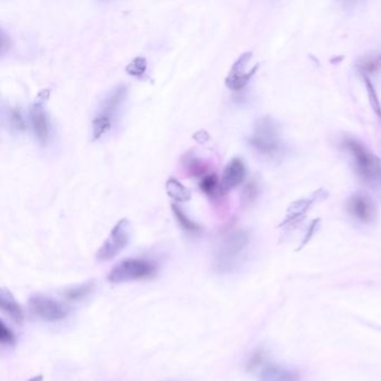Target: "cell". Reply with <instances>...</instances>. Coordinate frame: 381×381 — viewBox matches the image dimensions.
I'll return each instance as SVG.
<instances>
[{"instance_id":"d6986e66","label":"cell","mask_w":381,"mask_h":381,"mask_svg":"<svg viewBox=\"0 0 381 381\" xmlns=\"http://www.w3.org/2000/svg\"><path fill=\"white\" fill-rule=\"evenodd\" d=\"M365 89H367L368 99H369V103H370L371 109L373 112L381 120V103L379 101L378 95H377L376 90L373 87V84L371 83L370 80L365 76Z\"/></svg>"},{"instance_id":"ffe728a7","label":"cell","mask_w":381,"mask_h":381,"mask_svg":"<svg viewBox=\"0 0 381 381\" xmlns=\"http://www.w3.org/2000/svg\"><path fill=\"white\" fill-rule=\"evenodd\" d=\"M92 290H93V283H84V284L78 285V286L72 287L71 290L66 291L65 296L71 301L81 300V298H85Z\"/></svg>"},{"instance_id":"2e32d148","label":"cell","mask_w":381,"mask_h":381,"mask_svg":"<svg viewBox=\"0 0 381 381\" xmlns=\"http://www.w3.org/2000/svg\"><path fill=\"white\" fill-rule=\"evenodd\" d=\"M357 66L365 74H377L381 72V53L379 52L367 53L360 57Z\"/></svg>"},{"instance_id":"5b68a950","label":"cell","mask_w":381,"mask_h":381,"mask_svg":"<svg viewBox=\"0 0 381 381\" xmlns=\"http://www.w3.org/2000/svg\"><path fill=\"white\" fill-rule=\"evenodd\" d=\"M155 264L140 258H126L113 266L108 275L111 283L132 282L138 279H148L156 274Z\"/></svg>"},{"instance_id":"8fae6325","label":"cell","mask_w":381,"mask_h":381,"mask_svg":"<svg viewBox=\"0 0 381 381\" xmlns=\"http://www.w3.org/2000/svg\"><path fill=\"white\" fill-rule=\"evenodd\" d=\"M246 167L239 158L231 159L224 169L223 177L220 180L219 188L223 193H229L244 181Z\"/></svg>"},{"instance_id":"603a6c76","label":"cell","mask_w":381,"mask_h":381,"mask_svg":"<svg viewBox=\"0 0 381 381\" xmlns=\"http://www.w3.org/2000/svg\"><path fill=\"white\" fill-rule=\"evenodd\" d=\"M0 344L3 346H11L15 344L14 333L3 321L0 322Z\"/></svg>"},{"instance_id":"6da1fadb","label":"cell","mask_w":381,"mask_h":381,"mask_svg":"<svg viewBox=\"0 0 381 381\" xmlns=\"http://www.w3.org/2000/svg\"><path fill=\"white\" fill-rule=\"evenodd\" d=\"M250 245V236L245 231H235L227 234L218 245L214 266L219 273H229L241 262Z\"/></svg>"},{"instance_id":"52a82bcc","label":"cell","mask_w":381,"mask_h":381,"mask_svg":"<svg viewBox=\"0 0 381 381\" xmlns=\"http://www.w3.org/2000/svg\"><path fill=\"white\" fill-rule=\"evenodd\" d=\"M28 306L35 317L47 322H56L64 320L70 313V308L66 304L43 294H34L30 296Z\"/></svg>"},{"instance_id":"5bb4252c","label":"cell","mask_w":381,"mask_h":381,"mask_svg":"<svg viewBox=\"0 0 381 381\" xmlns=\"http://www.w3.org/2000/svg\"><path fill=\"white\" fill-rule=\"evenodd\" d=\"M260 381H298V375L282 365H269L260 373Z\"/></svg>"},{"instance_id":"ba28073f","label":"cell","mask_w":381,"mask_h":381,"mask_svg":"<svg viewBox=\"0 0 381 381\" xmlns=\"http://www.w3.org/2000/svg\"><path fill=\"white\" fill-rule=\"evenodd\" d=\"M346 210L360 223H373L377 216L376 204L367 193L358 191L346 202Z\"/></svg>"},{"instance_id":"7402d4cb","label":"cell","mask_w":381,"mask_h":381,"mask_svg":"<svg viewBox=\"0 0 381 381\" xmlns=\"http://www.w3.org/2000/svg\"><path fill=\"white\" fill-rule=\"evenodd\" d=\"M145 71H147V61L143 57H137L126 68V72L129 73L130 75L133 76L143 75Z\"/></svg>"},{"instance_id":"277c9868","label":"cell","mask_w":381,"mask_h":381,"mask_svg":"<svg viewBox=\"0 0 381 381\" xmlns=\"http://www.w3.org/2000/svg\"><path fill=\"white\" fill-rule=\"evenodd\" d=\"M250 143L253 148L262 155L265 156L277 155L282 148L279 124L270 116L258 119L254 126Z\"/></svg>"},{"instance_id":"44dd1931","label":"cell","mask_w":381,"mask_h":381,"mask_svg":"<svg viewBox=\"0 0 381 381\" xmlns=\"http://www.w3.org/2000/svg\"><path fill=\"white\" fill-rule=\"evenodd\" d=\"M220 183H218L217 177L215 175L205 176L199 183V187L207 195H212V193H215Z\"/></svg>"},{"instance_id":"9c48e42d","label":"cell","mask_w":381,"mask_h":381,"mask_svg":"<svg viewBox=\"0 0 381 381\" xmlns=\"http://www.w3.org/2000/svg\"><path fill=\"white\" fill-rule=\"evenodd\" d=\"M252 52H246L241 55L236 62L231 66V72L226 78V86L233 91H239L248 84L250 78L255 74L258 68V64L253 66L250 70H247V66L252 59Z\"/></svg>"},{"instance_id":"cb8c5ba5","label":"cell","mask_w":381,"mask_h":381,"mask_svg":"<svg viewBox=\"0 0 381 381\" xmlns=\"http://www.w3.org/2000/svg\"><path fill=\"white\" fill-rule=\"evenodd\" d=\"M28 381H43V376L42 375H38V376L32 377Z\"/></svg>"},{"instance_id":"e0dca14e","label":"cell","mask_w":381,"mask_h":381,"mask_svg":"<svg viewBox=\"0 0 381 381\" xmlns=\"http://www.w3.org/2000/svg\"><path fill=\"white\" fill-rule=\"evenodd\" d=\"M172 212L175 214L178 223L185 231H189V233H196V231H199V226L195 222H193L188 216L186 215L185 212L177 205H172Z\"/></svg>"},{"instance_id":"3957f363","label":"cell","mask_w":381,"mask_h":381,"mask_svg":"<svg viewBox=\"0 0 381 381\" xmlns=\"http://www.w3.org/2000/svg\"><path fill=\"white\" fill-rule=\"evenodd\" d=\"M346 147L353 159L354 169L365 183L381 187V160L356 140L346 141Z\"/></svg>"},{"instance_id":"30bf717a","label":"cell","mask_w":381,"mask_h":381,"mask_svg":"<svg viewBox=\"0 0 381 381\" xmlns=\"http://www.w3.org/2000/svg\"><path fill=\"white\" fill-rule=\"evenodd\" d=\"M30 126L38 143L45 145L51 139L52 123L49 113L44 107V101L34 103L30 112Z\"/></svg>"},{"instance_id":"4fadbf2b","label":"cell","mask_w":381,"mask_h":381,"mask_svg":"<svg viewBox=\"0 0 381 381\" xmlns=\"http://www.w3.org/2000/svg\"><path fill=\"white\" fill-rule=\"evenodd\" d=\"M0 309L8 315L13 322L20 325L24 320L22 306L11 294V291L0 289Z\"/></svg>"},{"instance_id":"8992f818","label":"cell","mask_w":381,"mask_h":381,"mask_svg":"<svg viewBox=\"0 0 381 381\" xmlns=\"http://www.w3.org/2000/svg\"><path fill=\"white\" fill-rule=\"evenodd\" d=\"M132 225L129 219L122 218L113 227L108 238L97 253V260L99 262L113 260L129 245L131 239Z\"/></svg>"},{"instance_id":"7a4b0ae2","label":"cell","mask_w":381,"mask_h":381,"mask_svg":"<svg viewBox=\"0 0 381 381\" xmlns=\"http://www.w3.org/2000/svg\"><path fill=\"white\" fill-rule=\"evenodd\" d=\"M128 97L126 86L118 85L107 93L99 104L97 114L92 121V135L93 140H99L103 135H108L116 116L123 107Z\"/></svg>"},{"instance_id":"9a60e30c","label":"cell","mask_w":381,"mask_h":381,"mask_svg":"<svg viewBox=\"0 0 381 381\" xmlns=\"http://www.w3.org/2000/svg\"><path fill=\"white\" fill-rule=\"evenodd\" d=\"M166 190L168 196L177 202H187L190 200L191 193L186 188L183 183L178 181L176 178H169L166 183Z\"/></svg>"},{"instance_id":"7c38bea8","label":"cell","mask_w":381,"mask_h":381,"mask_svg":"<svg viewBox=\"0 0 381 381\" xmlns=\"http://www.w3.org/2000/svg\"><path fill=\"white\" fill-rule=\"evenodd\" d=\"M327 196V193L323 189H320L310 198L298 199L296 202H292L287 208L286 217H285L282 226L293 225V224L298 223V220L302 219L306 216L308 210L311 208L314 202H317L318 199H325Z\"/></svg>"},{"instance_id":"ac0fdd59","label":"cell","mask_w":381,"mask_h":381,"mask_svg":"<svg viewBox=\"0 0 381 381\" xmlns=\"http://www.w3.org/2000/svg\"><path fill=\"white\" fill-rule=\"evenodd\" d=\"M9 128L15 132H23L26 129V122H25L24 116L22 112L17 109H11L8 111V116H7Z\"/></svg>"}]
</instances>
